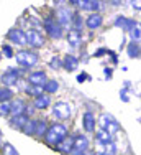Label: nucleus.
<instances>
[{
  "label": "nucleus",
  "mask_w": 141,
  "mask_h": 155,
  "mask_svg": "<svg viewBox=\"0 0 141 155\" xmlns=\"http://www.w3.org/2000/svg\"><path fill=\"white\" fill-rule=\"evenodd\" d=\"M67 38H69V43H70V46H77L79 45V41H80V30H69V35H67Z\"/></svg>",
  "instance_id": "aec40b11"
},
{
  "label": "nucleus",
  "mask_w": 141,
  "mask_h": 155,
  "mask_svg": "<svg viewBox=\"0 0 141 155\" xmlns=\"http://www.w3.org/2000/svg\"><path fill=\"white\" fill-rule=\"evenodd\" d=\"M58 89H59V84H58V81H46V83H44V86H43V91H46L48 94H53V93H56Z\"/></svg>",
  "instance_id": "4be33fe9"
},
{
  "label": "nucleus",
  "mask_w": 141,
  "mask_h": 155,
  "mask_svg": "<svg viewBox=\"0 0 141 155\" xmlns=\"http://www.w3.org/2000/svg\"><path fill=\"white\" fill-rule=\"evenodd\" d=\"M58 150L59 152H64V153H69L70 150H72V139H69V137H66L64 140H61V142L58 143Z\"/></svg>",
  "instance_id": "6ab92c4d"
},
{
  "label": "nucleus",
  "mask_w": 141,
  "mask_h": 155,
  "mask_svg": "<svg viewBox=\"0 0 141 155\" xmlns=\"http://www.w3.org/2000/svg\"><path fill=\"white\" fill-rule=\"evenodd\" d=\"M53 114L58 117V119H69L70 114H72V107L67 104V102H58L53 107Z\"/></svg>",
  "instance_id": "423d86ee"
},
{
  "label": "nucleus",
  "mask_w": 141,
  "mask_h": 155,
  "mask_svg": "<svg viewBox=\"0 0 141 155\" xmlns=\"http://www.w3.org/2000/svg\"><path fill=\"white\" fill-rule=\"evenodd\" d=\"M28 83L31 84V86H44V83H46V74H44L43 71H33L31 74L28 76Z\"/></svg>",
  "instance_id": "1a4fd4ad"
},
{
  "label": "nucleus",
  "mask_w": 141,
  "mask_h": 155,
  "mask_svg": "<svg viewBox=\"0 0 141 155\" xmlns=\"http://www.w3.org/2000/svg\"><path fill=\"white\" fill-rule=\"evenodd\" d=\"M99 124H100V129L105 130V132H108L110 135L115 134V132L120 129V127H118V122L113 119L112 116H108V114H102L100 119H99Z\"/></svg>",
  "instance_id": "7ed1b4c3"
},
{
  "label": "nucleus",
  "mask_w": 141,
  "mask_h": 155,
  "mask_svg": "<svg viewBox=\"0 0 141 155\" xmlns=\"http://www.w3.org/2000/svg\"><path fill=\"white\" fill-rule=\"evenodd\" d=\"M87 149H89L87 137H84V135H76V137L72 139V150H70V152L74 155H82Z\"/></svg>",
  "instance_id": "39448f33"
},
{
  "label": "nucleus",
  "mask_w": 141,
  "mask_h": 155,
  "mask_svg": "<svg viewBox=\"0 0 141 155\" xmlns=\"http://www.w3.org/2000/svg\"><path fill=\"white\" fill-rule=\"evenodd\" d=\"M54 20L58 21V25H59L61 28H62V27L67 28V27H69V23H70V20H72V17H70V12H69L67 8H59Z\"/></svg>",
  "instance_id": "6e6552de"
},
{
  "label": "nucleus",
  "mask_w": 141,
  "mask_h": 155,
  "mask_svg": "<svg viewBox=\"0 0 141 155\" xmlns=\"http://www.w3.org/2000/svg\"><path fill=\"white\" fill-rule=\"evenodd\" d=\"M10 114V102H0V116H8Z\"/></svg>",
  "instance_id": "cd10ccee"
},
{
  "label": "nucleus",
  "mask_w": 141,
  "mask_h": 155,
  "mask_svg": "<svg viewBox=\"0 0 141 155\" xmlns=\"http://www.w3.org/2000/svg\"><path fill=\"white\" fill-rule=\"evenodd\" d=\"M25 36H27V45L33 46V48H39L44 45V38L36 30H28L25 33Z\"/></svg>",
  "instance_id": "0eeeda50"
},
{
  "label": "nucleus",
  "mask_w": 141,
  "mask_h": 155,
  "mask_svg": "<svg viewBox=\"0 0 141 155\" xmlns=\"http://www.w3.org/2000/svg\"><path fill=\"white\" fill-rule=\"evenodd\" d=\"M23 109H27L23 101H15L13 104H10V112H13L15 116H21V114H23Z\"/></svg>",
  "instance_id": "412c9836"
},
{
  "label": "nucleus",
  "mask_w": 141,
  "mask_h": 155,
  "mask_svg": "<svg viewBox=\"0 0 141 155\" xmlns=\"http://www.w3.org/2000/svg\"><path fill=\"white\" fill-rule=\"evenodd\" d=\"M84 129L87 132H92L95 129V117L90 112H85V116H84Z\"/></svg>",
  "instance_id": "a211bd4d"
},
{
  "label": "nucleus",
  "mask_w": 141,
  "mask_h": 155,
  "mask_svg": "<svg viewBox=\"0 0 141 155\" xmlns=\"http://www.w3.org/2000/svg\"><path fill=\"white\" fill-rule=\"evenodd\" d=\"M17 81H18V71L17 69L10 68L7 73H3V76H2L3 86H13V84H17Z\"/></svg>",
  "instance_id": "9d476101"
},
{
  "label": "nucleus",
  "mask_w": 141,
  "mask_h": 155,
  "mask_svg": "<svg viewBox=\"0 0 141 155\" xmlns=\"http://www.w3.org/2000/svg\"><path fill=\"white\" fill-rule=\"evenodd\" d=\"M3 155H18V152H17V149H13L10 143H5L3 145Z\"/></svg>",
  "instance_id": "c85d7f7f"
},
{
  "label": "nucleus",
  "mask_w": 141,
  "mask_h": 155,
  "mask_svg": "<svg viewBox=\"0 0 141 155\" xmlns=\"http://www.w3.org/2000/svg\"><path fill=\"white\" fill-rule=\"evenodd\" d=\"M74 3V5H79L82 10H99L100 7V2H94V0H84V2H70Z\"/></svg>",
  "instance_id": "ddd939ff"
},
{
  "label": "nucleus",
  "mask_w": 141,
  "mask_h": 155,
  "mask_svg": "<svg viewBox=\"0 0 141 155\" xmlns=\"http://www.w3.org/2000/svg\"><path fill=\"white\" fill-rule=\"evenodd\" d=\"M51 66H53V68H56V66H61V61H59V60H56V58H54V60L51 61Z\"/></svg>",
  "instance_id": "2f4dec72"
},
{
  "label": "nucleus",
  "mask_w": 141,
  "mask_h": 155,
  "mask_svg": "<svg viewBox=\"0 0 141 155\" xmlns=\"http://www.w3.org/2000/svg\"><path fill=\"white\" fill-rule=\"evenodd\" d=\"M15 58H17L18 64L25 66V68H31V66H35L36 63H38V54L33 53V51H28V50L18 51V53L15 54Z\"/></svg>",
  "instance_id": "f03ea898"
},
{
  "label": "nucleus",
  "mask_w": 141,
  "mask_h": 155,
  "mask_svg": "<svg viewBox=\"0 0 141 155\" xmlns=\"http://www.w3.org/2000/svg\"><path fill=\"white\" fill-rule=\"evenodd\" d=\"M44 30L48 31V35L53 36V38H61L62 31H61V27L58 25V21L54 20L53 17H46L44 18Z\"/></svg>",
  "instance_id": "20e7f679"
},
{
  "label": "nucleus",
  "mask_w": 141,
  "mask_h": 155,
  "mask_svg": "<svg viewBox=\"0 0 141 155\" xmlns=\"http://www.w3.org/2000/svg\"><path fill=\"white\" fill-rule=\"evenodd\" d=\"M49 104H51V99H49V96H46V94H41V96H38V97L35 99L36 109H46Z\"/></svg>",
  "instance_id": "f3484780"
},
{
  "label": "nucleus",
  "mask_w": 141,
  "mask_h": 155,
  "mask_svg": "<svg viewBox=\"0 0 141 155\" xmlns=\"http://www.w3.org/2000/svg\"><path fill=\"white\" fill-rule=\"evenodd\" d=\"M27 93L30 94V96H35V97H38V96H41L43 94V87L41 86H30L27 87Z\"/></svg>",
  "instance_id": "393cba45"
},
{
  "label": "nucleus",
  "mask_w": 141,
  "mask_h": 155,
  "mask_svg": "<svg viewBox=\"0 0 141 155\" xmlns=\"http://www.w3.org/2000/svg\"><path fill=\"white\" fill-rule=\"evenodd\" d=\"M13 96V93L8 87H0V102H8V99Z\"/></svg>",
  "instance_id": "b1692460"
},
{
  "label": "nucleus",
  "mask_w": 141,
  "mask_h": 155,
  "mask_svg": "<svg viewBox=\"0 0 141 155\" xmlns=\"http://www.w3.org/2000/svg\"><path fill=\"white\" fill-rule=\"evenodd\" d=\"M21 130L25 132V134H35V120H28L27 124L23 125V129H21Z\"/></svg>",
  "instance_id": "a878e982"
},
{
  "label": "nucleus",
  "mask_w": 141,
  "mask_h": 155,
  "mask_svg": "<svg viewBox=\"0 0 141 155\" xmlns=\"http://www.w3.org/2000/svg\"><path fill=\"white\" fill-rule=\"evenodd\" d=\"M130 56H138V46H135V43L130 46Z\"/></svg>",
  "instance_id": "c756f323"
},
{
  "label": "nucleus",
  "mask_w": 141,
  "mask_h": 155,
  "mask_svg": "<svg viewBox=\"0 0 141 155\" xmlns=\"http://www.w3.org/2000/svg\"><path fill=\"white\" fill-rule=\"evenodd\" d=\"M85 78H87L85 74H79V78H77V81H80V83H82V81L85 79Z\"/></svg>",
  "instance_id": "72a5a7b5"
},
{
  "label": "nucleus",
  "mask_w": 141,
  "mask_h": 155,
  "mask_svg": "<svg viewBox=\"0 0 141 155\" xmlns=\"http://www.w3.org/2000/svg\"><path fill=\"white\" fill-rule=\"evenodd\" d=\"M46 132V120H35V135H43Z\"/></svg>",
  "instance_id": "5701e85b"
},
{
  "label": "nucleus",
  "mask_w": 141,
  "mask_h": 155,
  "mask_svg": "<svg viewBox=\"0 0 141 155\" xmlns=\"http://www.w3.org/2000/svg\"><path fill=\"white\" fill-rule=\"evenodd\" d=\"M67 137V129L62 124H53L46 129L44 132V140H46L49 145H58L61 140H64Z\"/></svg>",
  "instance_id": "f257e3e1"
},
{
  "label": "nucleus",
  "mask_w": 141,
  "mask_h": 155,
  "mask_svg": "<svg viewBox=\"0 0 141 155\" xmlns=\"http://www.w3.org/2000/svg\"><path fill=\"white\" fill-rule=\"evenodd\" d=\"M95 139H97V142H99V145H107V143H110L112 142V135L108 134V132H105V130H100L95 134Z\"/></svg>",
  "instance_id": "4468645a"
},
{
  "label": "nucleus",
  "mask_w": 141,
  "mask_h": 155,
  "mask_svg": "<svg viewBox=\"0 0 141 155\" xmlns=\"http://www.w3.org/2000/svg\"><path fill=\"white\" fill-rule=\"evenodd\" d=\"M28 120H30V119H28L27 114H21V116H13L10 122H12L13 127H17V129H23V125L27 124Z\"/></svg>",
  "instance_id": "2eb2a0df"
},
{
  "label": "nucleus",
  "mask_w": 141,
  "mask_h": 155,
  "mask_svg": "<svg viewBox=\"0 0 141 155\" xmlns=\"http://www.w3.org/2000/svg\"><path fill=\"white\" fill-rule=\"evenodd\" d=\"M72 21H74V30H79L80 27H82V15L80 13H76V15L72 17Z\"/></svg>",
  "instance_id": "bb28decb"
},
{
  "label": "nucleus",
  "mask_w": 141,
  "mask_h": 155,
  "mask_svg": "<svg viewBox=\"0 0 141 155\" xmlns=\"http://www.w3.org/2000/svg\"><path fill=\"white\" fill-rule=\"evenodd\" d=\"M85 25H87V28H90V30H95V28H99L100 25H102V17H100L99 13H90V15L87 17V20H85Z\"/></svg>",
  "instance_id": "f8f14e48"
},
{
  "label": "nucleus",
  "mask_w": 141,
  "mask_h": 155,
  "mask_svg": "<svg viewBox=\"0 0 141 155\" xmlns=\"http://www.w3.org/2000/svg\"><path fill=\"white\" fill-rule=\"evenodd\" d=\"M8 40L12 43H17V45H27V36H25V33L21 30H10L8 33Z\"/></svg>",
  "instance_id": "9b49d317"
},
{
  "label": "nucleus",
  "mask_w": 141,
  "mask_h": 155,
  "mask_svg": "<svg viewBox=\"0 0 141 155\" xmlns=\"http://www.w3.org/2000/svg\"><path fill=\"white\" fill-rule=\"evenodd\" d=\"M3 51H5V54H7V56H13V51H12V48H10V46H3Z\"/></svg>",
  "instance_id": "7c9ffc66"
},
{
  "label": "nucleus",
  "mask_w": 141,
  "mask_h": 155,
  "mask_svg": "<svg viewBox=\"0 0 141 155\" xmlns=\"http://www.w3.org/2000/svg\"><path fill=\"white\" fill-rule=\"evenodd\" d=\"M133 38H136V40L139 38V31H138V28H133Z\"/></svg>",
  "instance_id": "473e14b6"
},
{
  "label": "nucleus",
  "mask_w": 141,
  "mask_h": 155,
  "mask_svg": "<svg viewBox=\"0 0 141 155\" xmlns=\"http://www.w3.org/2000/svg\"><path fill=\"white\" fill-rule=\"evenodd\" d=\"M77 64H79V61H77L76 56H66L64 61H62V66H64L67 71H74V69H77Z\"/></svg>",
  "instance_id": "dca6fc26"
}]
</instances>
